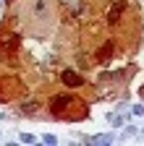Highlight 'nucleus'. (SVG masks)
<instances>
[{
	"mask_svg": "<svg viewBox=\"0 0 144 146\" xmlns=\"http://www.w3.org/2000/svg\"><path fill=\"white\" fill-rule=\"evenodd\" d=\"M139 133H141V136H144V128H141V131H139Z\"/></svg>",
	"mask_w": 144,
	"mask_h": 146,
	"instance_id": "obj_13",
	"label": "nucleus"
},
{
	"mask_svg": "<svg viewBox=\"0 0 144 146\" xmlns=\"http://www.w3.org/2000/svg\"><path fill=\"white\" fill-rule=\"evenodd\" d=\"M79 141L81 143H94V146H110V143L118 141V136L115 133H97V136H81Z\"/></svg>",
	"mask_w": 144,
	"mask_h": 146,
	"instance_id": "obj_1",
	"label": "nucleus"
},
{
	"mask_svg": "<svg viewBox=\"0 0 144 146\" xmlns=\"http://www.w3.org/2000/svg\"><path fill=\"white\" fill-rule=\"evenodd\" d=\"M19 141H21V143H26V146H31V143H37V136L24 131V133H19Z\"/></svg>",
	"mask_w": 144,
	"mask_h": 146,
	"instance_id": "obj_8",
	"label": "nucleus"
},
{
	"mask_svg": "<svg viewBox=\"0 0 144 146\" xmlns=\"http://www.w3.org/2000/svg\"><path fill=\"white\" fill-rule=\"evenodd\" d=\"M37 110H40V102H37V99H29V102L21 104V112H26V115H34Z\"/></svg>",
	"mask_w": 144,
	"mask_h": 146,
	"instance_id": "obj_4",
	"label": "nucleus"
},
{
	"mask_svg": "<svg viewBox=\"0 0 144 146\" xmlns=\"http://www.w3.org/2000/svg\"><path fill=\"white\" fill-rule=\"evenodd\" d=\"M107 123H110L113 128H123V123H126V115H107Z\"/></svg>",
	"mask_w": 144,
	"mask_h": 146,
	"instance_id": "obj_6",
	"label": "nucleus"
},
{
	"mask_svg": "<svg viewBox=\"0 0 144 146\" xmlns=\"http://www.w3.org/2000/svg\"><path fill=\"white\" fill-rule=\"evenodd\" d=\"M0 11H3V0H0Z\"/></svg>",
	"mask_w": 144,
	"mask_h": 146,
	"instance_id": "obj_12",
	"label": "nucleus"
},
{
	"mask_svg": "<svg viewBox=\"0 0 144 146\" xmlns=\"http://www.w3.org/2000/svg\"><path fill=\"white\" fill-rule=\"evenodd\" d=\"M0 136H3V133H0ZM0 141H3V138H0Z\"/></svg>",
	"mask_w": 144,
	"mask_h": 146,
	"instance_id": "obj_14",
	"label": "nucleus"
},
{
	"mask_svg": "<svg viewBox=\"0 0 144 146\" xmlns=\"http://www.w3.org/2000/svg\"><path fill=\"white\" fill-rule=\"evenodd\" d=\"M136 133H139V128H136V125H126V128H123V133L118 136V141H123V138H131V136H136Z\"/></svg>",
	"mask_w": 144,
	"mask_h": 146,
	"instance_id": "obj_7",
	"label": "nucleus"
},
{
	"mask_svg": "<svg viewBox=\"0 0 144 146\" xmlns=\"http://www.w3.org/2000/svg\"><path fill=\"white\" fill-rule=\"evenodd\" d=\"M126 8V3H115L113 8H110V16H107V21H110V24H115V18L121 16V11Z\"/></svg>",
	"mask_w": 144,
	"mask_h": 146,
	"instance_id": "obj_5",
	"label": "nucleus"
},
{
	"mask_svg": "<svg viewBox=\"0 0 144 146\" xmlns=\"http://www.w3.org/2000/svg\"><path fill=\"white\" fill-rule=\"evenodd\" d=\"M42 143L55 146V143H58V136H55V133H42Z\"/></svg>",
	"mask_w": 144,
	"mask_h": 146,
	"instance_id": "obj_9",
	"label": "nucleus"
},
{
	"mask_svg": "<svg viewBox=\"0 0 144 146\" xmlns=\"http://www.w3.org/2000/svg\"><path fill=\"white\" fill-rule=\"evenodd\" d=\"M66 3H71V5H74V3H79V0H66Z\"/></svg>",
	"mask_w": 144,
	"mask_h": 146,
	"instance_id": "obj_11",
	"label": "nucleus"
},
{
	"mask_svg": "<svg viewBox=\"0 0 144 146\" xmlns=\"http://www.w3.org/2000/svg\"><path fill=\"white\" fill-rule=\"evenodd\" d=\"M71 102H74V94H60V97H55V99H52V104H50V112H52V115H60Z\"/></svg>",
	"mask_w": 144,
	"mask_h": 146,
	"instance_id": "obj_3",
	"label": "nucleus"
},
{
	"mask_svg": "<svg viewBox=\"0 0 144 146\" xmlns=\"http://www.w3.org/2000/svg\"><path fill=\"white\" fill-rule=\"evenodd\" d=\"M60 78H63V84H66V86H71V89H76V86H81V84H84V76H81L79 70H74V68L63 70V73H60Z\"/></svg>",
	"mask_w": 144,
	"mask_h": 146,
	"instance_id": "obj_2",
	"label": "nucleus"
},
{
	"mask_svg": "<svg viewBox=\"0 0 144 146\" xmlns=\"http://www.w3.org/2000/svg\"><path fill=\"white\" fill-rule=\"evenodd\" d=\"M129 112H131V117H144V104H134Z\"/></svg>",
	"mask_w": 144,
	"mask_h": 146,
	"instance_id": "obj_10",
	"label": "nucleus"
}]
</instances>
